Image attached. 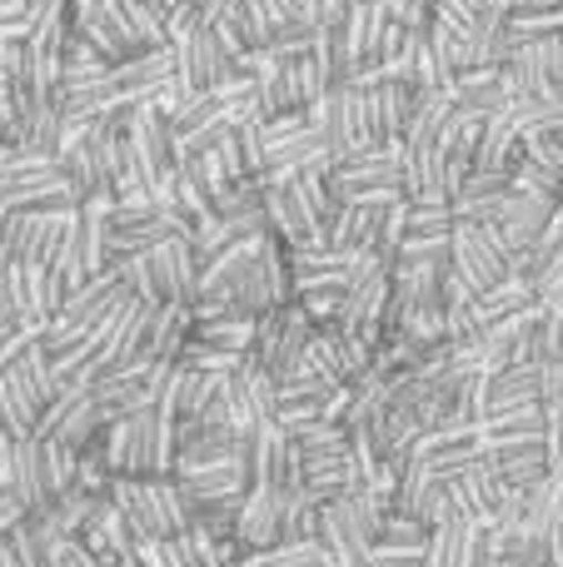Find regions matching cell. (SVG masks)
Returning a JSON list of instances; mask_svg holds the SVG:
<instances>
[{
	"label": "cell",
	"instance_id": "1",
	"mask_svg": "<svg viewBox=\"0 0 563 567\" xmlns=\"http://www.w3.org/2000/svg\"><path fill=\"white\" fill-rule=\"evenodd\" d=\"M175 429L180 419L165 403H145L130 419L105 429L110 478H170L175 473Z\"/></svg>",
	"mask_w": 563,
	"mask_h": 567
},
{
	"label": "cell",
	"instance_id": "2",
	"mask_svg": "<svg viewBox=\"0 0 563 567\" xmlns=\"http://www.w3.org/2000/svg\"><path fill=\"white\" fill-rule=\"evenodd\" d=\"M130 293L145 303H190L199 289V255L190 235H170L165 245L125 259Z\"/></svg>",
	"mask_w": 563,
	"mask_h": 567
},
{
	"label": "cell",
	"instance_id": "3",
	"mask_svg": "<svg viewBox=\"0 0 563 567\" xmlns=\"http://www.w3.org/2000/svg\"><path fill=\"white\" fill-rule=\"evenodd\" d=\"M50 399H55V373H50L45 353H40L35 333H30V339L0 363V409H6L16 439L35 433V419Z\"/></svg>",
	"mask_w": 563,
	"mask_h": 567
},
{
	"label": "cell",
	"instance_id": "4",
	"mask_svg": "<svg viewBox=\"0 0 563 567\" xmlns=\"http://www.w3.org/2000/svg\"><path fill=\"white\" fill-rule=\"evenodd\" d=\"M110 503L120 508V518L130 523L135 543H160L175 538L185 528V508H180L175 478H110Z\"/></svg>",
	"mask_w": 563,
	"mask_h": 567
},
{
	"label": "cell",
	"instance_id": "5",
	"mask_svg": "<svg viewBox=\"0 0 563 567\" xmlns=\"http://www.w3.org/2000/svg\"><path fill=\"white\" fill-rule=\"evenodd\" d=\"M385 513V503L375 493H349V498L319 503L315 508V543L335 558V567H359L369 558V538H375V523Z\"/></svg>",
	"mask_w": 563,
	"mask_h": 567
},
{
	"label": "cell",
	"instance_id": "6",
	"mask_svg": "<svg viewBox=\"0 0 563 567\" xmlns=\"http://www.w3.org/2000/svg\"><path fill=\"white\" fill-rule=\"evenodd\" d=\"M329 195L339 205H395L399 195V145H369L329 159Z\"/></svg>",
	"mask_w": 563,
	"mask_h": 567
},
{
	"label": "cell",
	"instance_id": "7",
	"mask_svg": "<svg viewBox=\"0 0 563 567\" xmlns=\"http://www.w3.org/2000/svg\"><path fill=\"white\" fill-rule=\"evenodd\" d=\"M170 235H180L170 225V215L155 205V199H115L100 215V249H105V269L125 265V259L145 255V249L165 245Z\"/></svg>",
	"mask_w": 563,
	"mask_h": 567
},
{
	"label": "cell",
	"instance_id": "8",
	"mask_svg": "<svg viewBox=\"0 0 563 567\" xmlns=\"http://www.w3.org/2000/svg\"><path fill=\"white\" fill-rule=\"evenodd\" d=\"M315 333H319V329L305 319V309H299L295 299H289V303H275V309H265V313L255 319L249 363H259L269 379H285V373L305 369V349H309V339H315Z\"/></svg>",
	"mask_w": 563,
	"mask_h": 567
},
{
	"label": "cell",
	"instance_id": "9",
	"mask_svg": "<svg viewBox=\"0 0 563 567\" xmlns=\"http://www.w3.org/2000/svg\"><path fill=\"white\" fill-rule=\"evenodd\" d=\"M345 393L335 379L315 369H295L285 379H275V429L299 433V429H315V423H339L345 413Z\"/></svg>",
	"mask_w": 563,
	"mask_h": 567
},
{
	"label": "cell",
	"instance_id": "10",
	"mask_svg": "<svg viewBox=\"0 0 563 567\" xmlns=\"http://www.w3.org/2000/svg\"><path fill=\"white\" fill-rule=\"evenodd\" d=\"M175 85L185 90V95H205V90L225 85L229 75H239L245 70V55L239 50H229V40L219 35L215 25H199L190 30L185 40H175Z\"/></svg>",
	"mask_w": 563,
	"mask_h": 567
},
{
	"label": "cell",
	"instance_id": "11",
	"mask_svg": "<svg viewBox=\"0 0 563 567\" xmlns=\"http://www.w3.org/2000/svg\"><path fill=\"white\" fill-rule=\"evenodd\" d=\"M100 215H105V205H85L70 215L65 235H60L55 245V259H50V275H55L60 289H80V284H90L105 269V249H100Z\"/></svg>",
	"mask_w": 563,
	"mask_h": 567
},
{
	"label": "cell",
	"instance_id": "12",
	"mask_svg": "<svg viewBox=\"0 0 563 567\" xmlns=\"http://www.w3.org/2000/svg\"><path fill=\"white\" fill-rule=\"evenodd\" d=\"M449 269L469 284V293H484L509 279V249L494 225H454L449 239Z\"/></svg>",
	"mask_w": 563,
	"mask_h": 567
},
{
	"label": "cell",
	"instance_id": "13",
	"mask_svg": "<svg viewBox=\"0 0 563 567\" xmlns=\"http://www.w3.org/2000/svg\"><path fill=\"white\" fill-rule=\"evenodd\" d=\"M130 155H135V169L140 179H145L150 199L160 195V185H165L170 175H175L180 155H175V130H170V115L160 105H135V115H130Z\"/></svg>",
	"mask_w": 563,
	"mask_h": 567
},
{
	"label": "cell",
	"instance_id": "14",
	"mask_svg": "<svg viewBox=\"0 0 563 567\" xmlns=\"http://www.w3.org/2000/svg\"><path fill=\"white\" fill-rule=\"evenodd\" d=\"M504 75L514 100H563V35L519 40Z\"/></svg>",
	"mask_w": 563,
	"mask_h": 567
},
{
	"label": "cell",
	"instance_id": "15",
	"mask_svg": "<svg viewBox=\"0 0 563 567\" xmlns=\"http://www.w3.org/2000/svg\"><path fill=\"white\" fill-rule=\"evenodd\" d=\"M369 359H375V343L359 339V333L349 329H319L315 339H309L305 349V369L325 373V379H335L339 389H355V383L369 379Z\"/></svg>",
	"mask_w": 563,
	"mask_h": 567
},
{
	"label": "cell",
	"instance_id": "16",
	"mask_svg": "<svg viewBox=\"0 0 563 567\" xmlns=\"http://www.w3.org/2000/svg\"><path fill=\"white\" fill-rule=\"evenodd\" d=\"M130 299V279H125V265L115 269H100L90 284L65 293V303L55 309L50 323H65V329H100V323L115 319V309Z\"/></svg>",
	"mask_w": 563,
	"mask_h": 567
},
{
	"label": "cell",
	"instance_id": "17",
	"mask_svg": "<svg viewBox=\"0 0 563 567\" xmlns=\"http://www.w3.org/2000/svg\"><path fill=\"white\" fill-rule=\"evenodd\" d=\"M474 463H484V433L479 429H434L414 443V468L439 483H454Z\"/></svg>",
	"mask_w": 563,
	"mask_h": 567
},
{
	"label": "cell",
	"instance_id": "18",
	"mask_svg": "<svg viewBox=\"0 0 563 567\" xmlns=\"http://www.w3.org/2000/svg\"><path fill=\"white\" fill-rule=\"evenodd\" d=\"M70 219L60 215H35V209H10L6 225H0V255L16 259V265H50L55 245L65 235Z\"/></svg>",
	"mask_w": 563,
	"mask_h": 567
},
{
	"label": "cell",
	"instance_id": "19",
	"mask_svg": "<svg viewBox=\"0 0 563 567\" xmlns=\"http://www.w3.org/2000/svg\"><path fill=\"white\" fill-rule=\"evenodd\" d=\"M519 409H539V363H514V369H494L479 379L474 389V423L504 419Z\"/></svg>",
	"mask_w": 563,
	"mask_h": 567
},
{
	"label": "cell",
	"instance_id": "20",
	"mask_svg": "<svg viewBox=\"0 0 563 567\" xmlns=\"http://www.w3.org/2000/svg\"><path fill=\"white\" fill-rule=\"evenodd\" d=\"M225 399H229V429L235 433H255L265 423H275V379L259 363H239L235 373H225Z\"/></svg>",
	"mask_w": 563,
	"mask_h": 567
},
{
	"label": "cell",
	"instance_id": "21",
	"mask_svg": "<svg viewBox=\"0 0 563 567\" xmlns=\"http://www.w3.org/2000/svg\"><path fill=\"white\" fill-rule=\"evenodd\" d=\"M514 175L509 169H469L459 179V189L449 195V209H454V225H494L504 215V205L514 199Z\"/></svg>",
	"mask_w": 563,
	"mask_h": 567
},
{
	"label": "cell",
	"instance_id": "22",
	"mask_svg": "<svg viewBox=\"0 0 563 567\" xmlns=\"http://www.w3.org/2000/svg\"><path fill=\"white\" fill-rule=\"evenodd\" d=\"M239 433L215 419H180L175 429V473L215 468V463H235Z\"/></svg>",
	"mask_w": 563,
	"mask_h": 567
},
{
	"label": "cell",
	"instance_id": "23",
	"mask_svg": "<svg viewBox=\"0 0 563 567\" xmlns=\"http://www.w3.org/2000/svg\"><path fill=\"white\" fill-rule=\"evenodd\" d=\"M534 309H544V303H539V293L529 289L524 279H514V275H509L504 284H494V289L474 293V299L464 303V313H469V323L479 329V339H484V333H494V329H504V323L529 319Z\"/></svg>",
	"mask_w": 563,
	"mask_h": 567
},
{
	"label": "cell",
	"instance_id": "24",
	"mask_svg": "<svg viewBox=\"0 0 563 567\" xmlns=\"http://www.w3.org/2000/svg\"><path fill=\"white\" fill-rule=\"evenodd\" d=\"M554 199H544V195H529V189H514V199L504 205V215L494 219V229H499V239H504V249H509V269H514V259H524L529 249H534V239L549 229V219H554Z\"/></svg>",
	"mask_w": 563,
	"mask_h": 567
},
{
	"label": "cell",
	"instance_id": "25",
	"mask_svg": "<svg viewBox=\"0 0 563 567\" xmlns=\"http://www.w3.org/2000/svg\"><path fill=\"white\" fill-rule=\"evenodd\" d=\"M275 25H279V16L265 6V0H225L215 16V30L229 40V50H239V55H265Z\"/></svg>",
	"mask_w": 563,
	"mask_h": 567
},
{
	"label": "cell",
	"instance_id": "26",
	"mask_svg": "<svg viewBox=\"0 0 563 567\" xmlns=\"http://www.w3.org/2000/svg\"><path fill=\"white\" fill-rule=\"evenodd\" d=\"M0 473H6V488L25 503V513H45L50 508V483H45V458H40V439H20L10 443V453L0 458Z\"/></svg>",
	"mask_w": 563,
	"mask_h": 567
},
{
	"label": "cell",
	"instance_id": "27",
	"mask_svg": "<svg viewBox=\"0 0 563 567\" xmlns=\"http://www.w3.org/2000/svg\"><path fill=\"white\" fill-rule=\"evenodd\" d=\"M449 100H454L459 115L494 120L514 105V90H509L504 70H464V75H454V85H449Z\"/></svg>",
	"mask_w": 563,
	"mask_h": 567
},
{
	"label": "cell",
	"instance_id": "28",
	"mask_svg": "<svg viewBox=\"0 0 563 567\" xmlns=\"http://www.w3.org/2000/svg\"><path fill=\"white\" fill-rule=\"evenodd\" d=\"M484 463L499 478V488L519 493V488H534L549 473V449L544 443H494V449H484Z\"/></svg>",
	"mask_w": 563,
	"mask_h": 567
},
{
	"label": "cell",
	"instance_id": "29",
	"mask_svg": "<svg viewBox=\"0 0 563 567\" xmlns=\"http://www.w3.org/2000/svg\"><path fill=\"white\" fill-rule=\"evenodd\" d=\"M60 533L45 513H25L16 528L0 538V567H50Z\"/></svg>",
	"mask_w": 563,
	"mask_h": 567
},
{
	"label": "cell",
	"instance_id": "30",
	"mask_svg": "<svg viewBox=\"0 0 563 567\" xmlns=\"http://www.w3.org/2000/svg\"><path fill=\"white\" fill-rule=\"evenodd\" d=\"M55 185H60L55 159H16V165H0V215L25 209L30 199H40Z\"/></svg>",
	"mask_w": 563,
	"mask_h": 567
},
{
	"label": "cell",
	"instance_id": "31",
	"mask_svg": "<svg viewBox=\"0 0 563 567\" xmlns=\"http://www.w3.org/2000/svg\"><path fill=\"white\" fill-rule=\"evenodd\" d=\"M449 235H454V209H449L444 189L405 199V239L399 245H434V239H449Z\"/></svg>",
	"mask_w": 563,
	"mask_h": 567
},
{
	"label": "cell",
	"instance_id": "32",
	"mask_svg": "<svg viewBox=\"0 0 563 567\" xmlns=\"http://www.w3.org/2000/svg\"><path fill=\"white\" fill-rule=\"evenodd\" d=\"M444 488H449V503H454L459 518H494V508L504 503V488H499V478L489 473V463H474V468L459 473Z\"/></svg>",
	"mask_w": 563,
	"mask_h": 567
},
{
	"label": "cell",
	"instance_id": "33",
	"mask_svg": "<svg viewBox=\"0 0 563 567\" xmlns=\"http://www.w3.org/2000/svg\"><path fill=\"white\" fill-rule=\"evenodd\" d=\"M105 503H110L105 493H90V488H80V483H75V488H65L55 503H50L45 518L55 523L60 538H75V543H80V538L90 533V523L100 518V508H105Z\"/></svg>",
	"mask_w": 563,
	"mask_h": 567
},
{
	"label": "cell",
	"instance_id": "34",
	"mask_svg": "<svg viewBox=\"0 0 563 567\" xmlns=\"http://www.w3.org/2000/svg\"><path fill=\"white\" fill-rule=\"evenodd\" d=\"M504 25L514 40H549L563 35V0H509Z\"/></svg>",
	"mask_w": 563,
	"mask_h": 567
},
{
	"label": "cell",
	"instance_id": "35",
	"mask_svg": "<svg viewBox=\"0 0 563 567\" xmlns=\"http://www.w3.org/2000/svg\"><path fill=\"white\" fill-rule=\"evenodd\" d=\"M345 299H349V279H315L295 289V303L305 309V319L315 329H335L339 313H345Z\"/></svg>",
	"mask_w": 563,
	"mask_h": 567
},
{
	"label": "cell",
	"instance_id": "36",
	"mask_svg": "<svg viewBox=\"0 0 563 567\" xmlns=\"http://www.w3.org/2000/svg\"><path fill=\"white\" fill-rule=\"evenodd\" d=\"M484 433V449L494 443H544V409H519V413H504V419H489L479 423Z\"/></svg>",
	"mask_w": 563,
	"mask_h": 567
},
{
	"label": "cell",
	"instance_id": "37",
	"mask_svg": "<svg viewBox=\"0 0 563 567\" xmlns=\"http://www.w3.org/2000/svg\"><path fill=\"white\" fill-rule=\"evenodd\" d=\"M245 567H335V558L315 538H299V543H279L269 553H249Z\"/></svg>",
	"mask_w": 563,
	"mask_h": 567
},
{
	"label": "cell",
	"instance_id": "38",
	"mask_svg": "<svg viewBox=\"0 0 563 567\" xmlns=\"http://www.w3.org/2000/svg\"><path fill=\"white\" fill-rule=\"evenodd\" d=\"M369 543H379V548H429V528L419 518H409V513L389 508V513H379Z\"/></svg>",
	"mask_w": 563,
	"mask_h": 567
},
{
	"label": "cell",
	"instance_id": "39",
	"mask_svg": "<svg viewBox=\"0 0 563 567\" xmlns=\"http://www.w3.org/2000/svg\"><path fill=\"white\" fill-rule=\"evenodd\" d=\"M315 40H319V25L309 16H289V20H279L275 25V35H269V50L265 55L269 60H289V55H309L315 50Z\"/></svg>",
	"mask_w": 563,
	"mask_h": 567
},
{
	"label": "cell",
	"instance_id": "40",
	"mask_svg": "<svg viewBox=\"0 0 563 567\" xmlns=\"http://www.w3.org/2000/svg\"><path fill=\"white\" fill-rule=\"evenodd\" d=\"M385 10H389V20H395V25L419 30V35L434 25V0H385Z\"/></svg>",
	"mask_w": 563,
	"mask_h": 567
},
{
	"label": "cell",
	"instance_id": "41",
	"mask_svg": "<svg viewBox=\"0 0 563 567\" xmlns=\"http://www.w3.org/2000/svg\"><path fill=\"white\" fill-rule=\"evenodd\" d=\"M369 567H429V548H379L369 543Z\"/></svg>",
	"mask_w": 563,
	"mask_h": 567
},
{
	"label": "cell",
	"instance_id": "42",
	"mask_svg": "<svg viewBox=\"0 0 563 567\" xmlns=\"http://www.w3.org/2000/svg\"><path fill=\"white\" fill-rule=\"evenodd\" d=\"M539 403H563V359L539 363Z\"/></svg>",
	"mask_w": 563,
	"mask_h": 567
},
{
	"label": "cell",
	"instance_id": "43",
	"mask_svg": "<svg viewBox=\"0 0 563 567\" xmlns=\"http://www.w3.org/2000/svg\"><path fill=\"white\" fill-rule=\"evenodd\" d=\"M20 518H25V503H20L10 488H0V538H6V533L16 528Z\"/></svg>",
	"mask_w": 563,
	"mask_h": 567
},
{
	"label": "cell",
	"instance_id": "44",
	"mask_svg": "<svg viewBox=\"0 0 563 567\" xmlns=\"http://www.w3.org/2000/svg\"><path fill=\"white\" fill-rule=\"evenodd\" d=\"M30 333H35V329H25V323H0V363H6L10 353L30 339Z\"/></svg>",
	"mask_w": 563,
	"mask_h": 567
},
{
	"label": "cell",
	"instance_id": "45",
	"mask_svg": "<svg viewBox=\"0 0 563 567\" xmlns=\"http://www.w3.org/2000/svg\"><path fill=\"white\" fill-rule=\"evenodd\" d=\"M10 443H20V439H16V429H10L6 409H0V458H6V453H10Z\"/></svg>",
	"mask_w": 563,
	"mask_h": 567
},
{
	"label": "cell",
	"instance_id": "46",
	"mask_svg": "<svg viewBox=\"0 0 563 567\" xmlns=\"http://www.w3.org/2000/svg\"><path fill=\"white\" fill-rule=\"evenodd\" d=\"M309 6H319V0H305V10H309Z\"/></svg>",
	"mask_w": 563,
	"mask_h": 567
},
{
	"label": "cell",
	"instance_id": "47",
	"mask_svg": "<svg viewBox=\"0 0 563 567\" xmlns=\"http://www.w3.org/2000/svg\"><path fill=\"white\" fill-rule=\"evenodd\" d=\"M359 567H369V563H359Z\"/></svg>",
	"mask_w": 563,
	"mask_h": 567
},
{
	"label": "cell",
	"instance_id": "48",
	"mask_svg": "<svg viewBox=\"0 0 563 567\" xmlns=\"http://www.w3.org/2000/svg\"><path fill=\"white\" fill-rule=\"evenodd\" d=\"M559 209H563V199H559Z\"/></svg>",
	"mask_w": 563,
	"mask_h": 567
}]
</instances>
